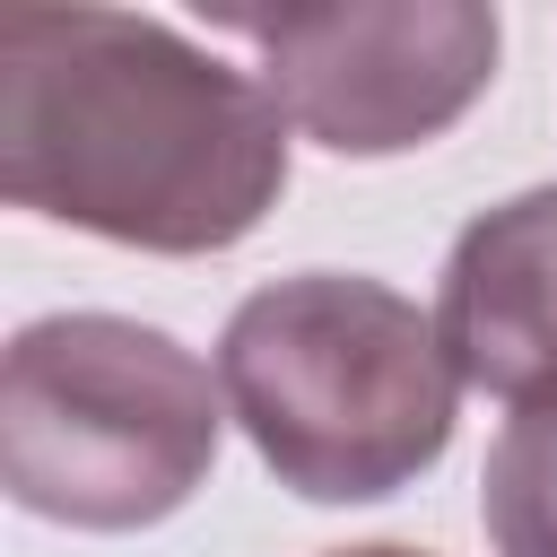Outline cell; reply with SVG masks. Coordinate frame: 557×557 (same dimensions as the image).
<instances>
[{"label":"cell","instance_id":"obj_5","mask_svg":"<svg viewBox=\"0 0 557 557\" xmlns=\"http://www.w3.org/2000/svg\"><path fill=\"white\" fill-rule=\"evenodd\" d=\"M435 331L470 392L557 409V183L479 209L435 278Z\"/></svg>","mask_w":557,"mask_h":557},{"label":"cell","instance_id":"obj_3","mask_svg":"<svg viewBox=\"0 0 557 557\" xmlns=\"http://www.w3.org/2000/svg\"><path fill=\"white\" fill-rule=\"evenodd\" d=\"M226 392L157 322L44 313L0 357V487L70 531H148L218 461Z\"/></svg>","mask_w":557,"mask_h":557},{"label":"cell","instance_id":"obj_2","mask_svg":"<svg viewBox=\"0 0 557 557\" xmlns=\"http://www.w3.org/2000/svg\"><path fill=\"white\" fill-rule=\"evenodd\" d=\"M226 418L313 505H374L426 479L453 444L461 374L435 313L357 270L252 287L218 339Z\"/></svg>","mask_w":557,"mask_h":557},{"label":"cell","instance_id":"obj_4","mask_svg":"<svg viewBox=\"0 0 557 557\" xmlns=\"http://www.w3.org/2000/svg\"><path fill=\"white\" fill-rule=\"evenodd\" d=\"M209 26L261 52V87L287 131L331 157H400L444 139L496 78V9L479 0H313L244 9L218 0Z\"/></svg>","mask_w":557,"mask_h":557},{"label":"cell","instance_id":"obj_1","mask_svg":"<svg viewBox=\"0 0 557 557\" xmlns=\"http://www.w3.org/2000/svg\"><path fill=\"white\" fill-rule=\"evenodd\" d=\"M0 191L131 252H226L287 191V113L165 17L17 0L0 9Z\"/></svg>","mask_w":557,"mask_h":557},{"label":"cell","instance_id":"obj_6","mask_svg":"<svg viewBox=\"0 0 557 557\" xmlns=\"http://www.w3.org/2000/svg\"><path fill=\"white\" fill-rule=\"evenodd\" d=\"M479 522L496 557H557V409L505 418L479 470Z\"/></svg>","mask_w":557,"mask_h":557},{"label":"cell","instance_id":"obj_7","mask_svg":"<svg viewBox=\"0 0 557 557\" xmlns=\"http://www.w3.org/2000/svg\"><path fill=\"white\" fill-rule=\"evenodd\" d=\"M331 557H426V548H400V540H366V548H331Z\"/></svg>","mask_w":557,"mask_h":557}]
</instances>
